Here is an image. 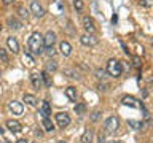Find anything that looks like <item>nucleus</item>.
Masks as SVG:
<instances>
[{"mask_svg":"<svg viewBox=\"0 0 153 143\" xmlns=\"http://www.w3.org/2000/svg\"><path fill=\"white\" fill-rule=\"evenodd\" d=\"M27 46H29L30 54L40 56L43 52V48H45V45H43V35L40 32H33L30 35V38H29V41H27Z\"/></svg>","mask_w":153,"mask_h":143,"instance_id":"1","label":"nucleus"},{"mask_svg":"<svg viewBox=\"0 0 153 143\" xmlns=\"http://www.w3.org/2000/svg\"><path fill=\"white\" fill-rule=\"evenodd\" d=\"M107 73L110 76H113V78H118V76H121L123 73V65H121V62L117 60V59H110L107 62Z\"/></svg>","mask_w":153,"mask_h":143,"instance_id":"2","label":"nucleus"},{"mask_svg":"<svg viewBox=\"0 0 153 143\" xmlns=\"http://www.w3.org/2000/svg\"><path fill=\"white\" fill-rule=\"evenodd\" d=\"M118 127H120V119L117 116H110L105 119V122H104V129H105V132H108V133H115L118 130Z\"/></svg>","mask_w":153,"mask_h":143,"instance_id":"3","label":"nucleus"},{"mask_svg":"<svg viewBox=\"0 0 153 143\" xmlns=\"http://www.w3.org/2000/svg\"><path fill=\"white\" fill-rule=\"evenodd\" d=\"M8 110L14 116H21L24 113V105L21 102H18V100H11V102H8Z\"/></svg>","mask_w":153,"mask_h":143,"instance_id":"4","label":"nucleus"},{"mask_svg":"<svg viewBox=\"0 0 153 143\" xmlns=\"http://www.w3.org/2000/svg\"><path fill=\"white\" fill-rule=\"evenodd\" d=\"M80 41L83 46H96L99 43V38L94 37L93 33H85V35L80 37Z\"/></svg>","mask_w":153,"mask_h":143,"instance_id":"5","label":"nucleus"},{"mask_svg":"<svg viewBox=\"0 0 153 143\" xmlns=\"http://www.w3.org/2000/svg\"><path fill=\"white\" fill-rule=\"evenodd\" d=\"M56 124H57V127H61V129L67 127V126L70 124V116H69L65 111L57 113V114H56Z\"/></svg>","mask_w":153,"mask_h":143,"instance_id":"6","label":"nucleus"},{"mask_svg":"<svg viewBox=\"0 0 153 143\" xmlns=\"http://www.w3.org/2000/svg\"><path fill=\"white\" fill-rule=\"evenodd\" d=\"M56 43V33L53 30H48L45 33V37H43V45H45V49L46 48H53Z\"/></svg>","mask_w":153,"mask_h":143,"instance_id":"7","label":"nucleus"},{"mask_svg":"<svg viewBox=\"0 0 153 143\" xmlns=\"http://www.w3.org/2000/svg\"><path fill=\"white\" fill-rule=\"evenodd\" d=\"M81 22H83V27H85L86 33H94V32H96V26H94L93 18L83 16V18H81Z\"/></svg>","mask_w":153,"mask_h":143,"instance_id":"8","label":"nucleus"},{"mask_svg":"<svg viewBox=\"0 0 153 143\" xmlns=\"http://www.w3.org/2000/svg\"><path fill=\"white\" fill-rule=\"evenodd\" d=\"M30 13L37 18H42L43 14H45V10H43V7L37 2V0H32L30 2Z\"/></svg>","mask_w":153,"mask_h":143,"instance_id":"9","label":"nucleus"},{"mask_svg":"<svg viewBox=\"0 0 153 143\" xmlns=\"http://www.w3.org/2000/svg\"><path fill=\"white\" fill-rule=\"evenodd\" d=\"M38 113H40L43 118H50L51 116V105H50L48 100H43L42 102L40 108H38Z\"/></svg>","mask_w":153,"mask_h":143,"instance_id":"10","label":"nucleus"},{"mask_svg":"<svg viewBox=\"0 0 153 143\" xmlns=\"http://www.w3.org/2000/svg\"><path fill=\"white\" fill-rule=\"evenodd\" d=\"M7 127H8V130H11L13 133H18V132L22 130L21 122L16 121V119H8V121H7Z\"/></svg>","mask_w":153,"mask_h":143,"instance_id":"11","label":"nucleus"},{"mask_svg":"<svg viewBox=\"0 0 153 143\" xmlns=\"http://www.w3.org/2000/svg\"><path fill=\"white\" fill-rule=\"evenodd\" d=\"M7 46H8V49L13 52V54H18L19 52V43L18 40L14 37H8L7 38Z\"/></svg>","mask_w":153,"mask_h":143,"instance_id":"12","label":"nucleus"},{"mask_svg":"<svg viewBox=\"0 0 153 143\" xmlns=\"http://www.w3.org/2000/svg\"><path fill=\"white\" fill-rule=\"evenodd\" d=\"M30 81H32V84H33V88H35V89H42V86H43L42 73H37V72L30 73Z\"/></svg>","mask_w":153,"mask_h":143,"instance_id":"13","label":"nucleus"},{"mask_svg":"<svg viewBox=\"0 0 153 143\" xmlns=\"http://www.w3.org/2000/svg\"><path fill=\"white\" fill-rule=\"evenodd\" d=\"M137 102H139V100L134 99L132 95H124V97L121 99V103L123 105H128V107H132V108H139V107H140Z\"/></svg>","mask_w":153,"mask_h":143,"instance_id":"14","label":"nucleus"},{"mask_svg":"<svg viewBox=\"0 0 153 143\" xmlns=\"http://www.w3.org/2000/svg\"><path fill=\"white\" fill-rule=\"evenodd\" d=\"M59 51H61V54L64 56V57H69L72 54V45H70L69 41H61Z\"/></svg>","mask_w":153,"mask_h":143,"instance_id":"15","label":"nucleus"},{"mask_svg":"<svg viewBox=\"0 0 153 143\" xmlns=\"http://www.w3.org/2000/svg\"><path fill=\"white\" fill-rule=\"evenodd\" d=\"M81 143H93V140H94V133H93V130L91 129H86V130L83 132V135H81Z\"/></svg>","mask_w":153,"mask_h":143,"instance_id":"16","label":"nucleus"},{"mask_svg":"<svg viewBox=\"0 0 153 143\" xmlns=\"http://www.w3.org/2000/svg\"><path fill=\"white\" fill-rule=\"evenodd\" d=\"M65 95L69 97V100H72V102H76V99H78V94H76V89L74 86L65 88Z\"/></svg>","mask_w":153,"mask_h":143,"instance_id":"17","label":"nucleus"},{"mask_svg":"<svg viewBox=\"0 0 153 143\" xmlns=\"http://www.w3.org/2000/svg\"><path fill=\"white\" fill-rule=\"evenodd\" d=\"M42 124H43V129H45V132H53L54 130V124H53V121L50 118H43V121H42Z\"/></svg>","mask_w":153,"mask_h":143,"instance_id":"18","label":"nucleus"},{"mask_svg":"<svg viewBox=\"0 0 153 143\" xmlns=\"http://www.w3.org/2000/svg\"><path fill=\"white\" fill-rule=\"evenodd\" d=\"M22 100L27 105H30V107H35V105H37V97H35V95H32V94H24Z\"/></svg>","mask_w":153,"mask_h":143,"instance_id":"19","label":"nucleus"},{"mask_svg":"<svg viewBox=\"0 0 153 143\" xmlns=\"http://www.w3.org/2000/svg\"><path fill=\"white\" fill-rule=\"evenodd\" d=\"M42 78H43V84L46 86V88H51V84H53V78H51V75H50V72H42Z\"/></svg>","mask_w":153,"mask_h":143,"instance_id":"20","label":"nucleus"},{"mask_svg":"<svg viewBox=\"0 0 153 143\" xmlns=\"http://www.w3.org/2000/svg\"><path fill=\"white\" fill-rule=\"evenodd\" d=\"M8 26H10V29H13V30H19V29L22 27V24L19 22L16 18H8Z\"/></svg>","mask_w":153,"mask_h":143,"instance_id":"21","label":"nucleus"},{"mask_svg":"<svg viewBox=\"0 0 153 143\" xmlns=\"http://www.w3.org/2000/svg\"><path fill=\"white\" fill-rule=\"evenodd\" d=\"M22 62H24V65H27V67H33V65H35V59H33L32 54H29V52H26V54L22 56Z\"/></svg>","mask_w":153,"mask_h":143,"instance_id":"22","label":"nucleus"},{"mask_svg":"<svg viewBox=\"0 0 153 143\" xmlns=\"http://www.w3.org/2000/svg\"><path fill=\"white\" fill-rule=\"evenodd\" d=\"M64 75H67L72 80H78L80 78V73L76 70H74V69H64Z\"/></svg>","mask_w":153,"mask_h":143,"instance_id":"23","label":"nucleus"},{"mask_svg":"<svg viewBox=\"0 0 153 143\" xmlns=\"http://www.w3.org/2000/svg\"><path fill=\"white\" fill-rule=\"evenodd\" d=\"M45 69H46V72H56L57 70V64L54 60H48L45 64Z\"/></svg>","mask_w":153,"mask_h":143,"instance_id":"24","label":"nucleus"},{"mask_svg":"<svg viewBox=\"0 0 153 143\" xmlns=\"http://www.w3.org/2000/svg\"><path fill=\"white\" fill-rule=\"evenodd\" d=\"M85 111H86V105L85 103H76L75 105V113L76 114H80V116H81V114H85Z\"/></svg>","mask_w":153,"mask_h":143,"instance_id":"25","label":"nucleus"},{"mask_svg":"<svg viewBox=\"0 0 153 143\" xmlns=\"http://www.w3.org/2000/svg\"><path fill=\"white\" fill-rule=\"evenodd\" d=\"M100 116H102V113H100V110H96V111H93V114H91V121L93 122H97Z\"/></svg>","mask_w":153,"mask_h":143,"instance_id":"26","label":"nucleus"},{"mask_svg":"<svg viewBox=\"0 0 153 143\" xmlns=\"http://www.w3.org/2000/svg\"><path fill=\"white\" fill-rule=\"evenodd\" d=\"M128 124H129V126H131V127L134 129V130H139V129H140V127H142V122H137V121H132V119H131V121H128Z\"/></svg>","mask_w":153,"mask_h":143,"instance_id":"27","label":"nucleus"},{"mask_svg":"<svg viewBox=\"0 0 153 143\" xmlns=\"http://www.w3.org/2000/svg\"><path fill=\"white\" fill-rule=\"evenodd\" d=\"M74 8L76 11H81L83 10V0H74Z\"/></svg>","mask_w":153,"mask_h":143,"instance_id":"28","label":"nucleus"},{"mask_svg":"<svg viewBox=\"0 0 153 143\" xmlns=\"http://www.w3.org/2000/svg\"><path fill=\"white\" fill-rule=\"evenodd\" d=\"M0 59H2L3 62H8L10 60V57L7 54V49H3V48H0Z\"/></svg>","mask_w":153,"mask_h":143,"instance_id":"29","label":"nucleus"},{"mask_svg":"<svg viewBox=\"0 0 153 143\" xmlns=\"http://www.w3.org/2000/svg\"><path fill=\"white\" fill-rule=\"evenodd\" d=\"M139 5H140V7H145V8H150V7H153V0H140Z\"/></svg>","mask_w":153,"mask_h":143,"instance_id":"30","label":"nucleus"},{"mask_svg":"<svg viewBox=\"0 0 153 143\" xmlns=\"http://www.w3.org/2000/svg\"><path fill=\"white\" fill-rule=\"evenodd\" d=\"M18 11H19V14H21L22 18H26V19L29 18V11H27V8H24V7H19V8H18Z\"/></svg>","mask_w":153,"mask_h":143,"instance_id":"31","label":"nucleus"},{"mask_svg":"<svg viewBox=\"0 0 153 143\" xmlns=\"http://www.w3.org/2000/svg\"><path fill=\"white\" fill-rule=\"evenodd\" d=\"M132 65L137 67V69L142 65V60H140V57H139V56H134V57H132Z\"/></svg>","mask_w":153,"mask_h":143,"instance_id":"32","label":"nucleus"},{"mask_svg":"<svg viewBox=\"0 0 153 143\" xmlns=\"http://www.w3.org/2000/svg\"><path fill=\"white\" fill-rule=\"evenodd\" d=\"M105 73H107V70H96V76H97L99 80H104L105 78Z\"/></svg>","mask_w":153,"mask_h":143,"instance_id":"33","label":"nucleus"},{"mask_svg":"<svg viewBox=\"0 0 153 143\" xmlns=\"http://www.w3.org/2000/svg\"><path fill=\"white\" fill-rule=\"evenodd\" d=\"M97 89H99V91H108V84L99 83V84H97Z\"/></svg>","mask_w":153,"mask_h":143,"instance_id":"34","label":"nucleus"},{"mask_svg":"<svg viewBox=\"0 0 153 143\" xmlns=\"http://www.w3.org/2000/svg\"><path fill=\"white\" fill-rule=\"evenodd\" d=\"M46 54L50 56V57H53L56 54V51H54V48H46Z\"/></svg>","mask_w":153,"mask_h":143,"instance_id":"35","label":"nucleus"},{"mask_svg":"<svg viewBox=\"0 0 153 143\" xmlns=\"http://www.w3.org/2000/svg\"><path fill=\"white\" fill-rule=\"evenodd\" d=\"M105 142H107V140H105V135H104L102 132H100L99 137H97V143H105Z\"/></svg>","mask_w":153,"mask_h":143,"instance_id":"36","label":"nucleus"},{"mask_svg":"<svg viewBox=\"0 0 153 143\" xmlns=\"http://www.w3.org/2000/svg\"><path fill=\"white\" fill-rule=\"evenodd\" d=\"M137 54H139V56L143 54V46H142V45H137Z\"/></svg>","mask_w":153,"mask_h":143,"instance_id":"37","label":"nucleus"},{"mask_svg":"<svg viewBox=\"0 0 153 143\" xmlns=\"http://www.w3.org/2000/svg\"><path fill=\"white\" fill-rule=\"evenodd\" d=\"M16 143H29V140H26V138H19Z\"/></svg>","mask_w":153,"mask_h":143,"instance_id":"38","label":"nucleus"},{"mask_svg":"<svg viewBox=\"0 0 153 143\" xmlns=\"http://www.w3.org/2000/svg\"><path fill=\"white\" fill-rule=\"evenodd\" d=\"M13 2H14V0H3V3H5V5H11Z\"/></svg>","mask_w":153,"mask_h":143,"instance_id":"39","label":"nucleus"},{"mask_svg":"<svg viewBox=\"0 0 153 143\" xmlns=\"http://www.w3.org/2000/svg\"><path fill=\"white\" fill-rule=\"evenodd\" d=\"M112 21H113V24H115V22H117V21H118V16H117V14H115V16L112 18Z\"/></svg>","mask_w":153,"mask_h":143,"instance_id":"40","label":"nucleus"},{"mask_svg":"<svg viewBox=\"0 0 153 143\" xmlns=\"http://www.w3.org/2000/svg\"><path fill=\"white\" fill-rule=\"evenodd\" d=\"M110 143H120V142H118V140H115V142H110Z\"/></svg>","mask_w":153,"mask_h":143,"instance_id":"41","label":"nucleus"},{"mask_svg":"<svg viewBox=\"0 0 153 143\" xmlns=\"http://www.w3.org/2000/svg\"><path fill=\"white\" fill-rule=\"evenodd\" d=\"M57 143H65V142H62V140H61V142H57Z\"/></svg>","mask_w":153,"mask_h":143,"instance_id":"42","label":"nucleus"},{"mask_svg":"<svg viewBox=\"0 0 153 143\" xmlns=\"http://www.w3.org/2000/svg\"><path fill=\"white\" fill-rule=\"evenodd\" d=\"M32 143H38V142H32Z\"/></svg>","mask_w":153,"mask_h":143,"instance_id":"43","label":"nucleus"},{"mask_svg":"<svg viewBox=\"0 0 153 143\" xmlns=\"http://www.w3.org/2000/svg\"><path fill=\"white\" fill-rule=\"evenodd\" d=\"M152 46H153V40H152Z\"/></svg>","mask_w":153,"mask_h":143,"instance_id":"44","label":"nucleus"},{"mask_svg":"<svg viewBox=\"0 0 153 143\" xmlns=\"http://www.w3.org/2000/svg\"><path fill=\"white\" fill-rule=\"evenodd\" d=\"M0 30H2V26H0Z\"/></svg>","mask_w":153,"mask_h":143,"instance_id":"45","label":"nucleus"},{"mask_svg":"<svg viewBox=\"0 0 153 143\" xmlns=\"http://www.w3.org/2000/svg\"><path fill=\"white\" fill-rule=\"evenodd\" d=\"M0 76H2V72H0Z\"/></svg>","mask_w":153,"mask_h":143,"instance_id":"46","label":"nucleus"}]
</instances>
